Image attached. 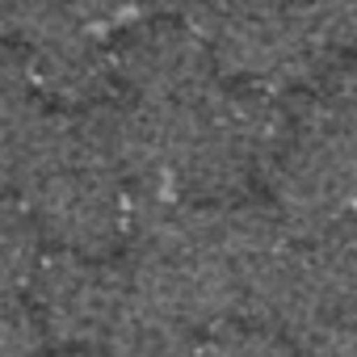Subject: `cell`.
Returning <instances> with one entry per match:
<instances>
[{"mask_svg": "<svg viewBox=\"0 0 357 357\" xmlns=\"http://www.w3.org/2000/svg\"><path fill=\"white\" fill-rule=\"evenodd\" d=\"M126 298L122 261L51 252L30 282V307L43 324L51 353H93L101 357L114 315Z\"/></svg>", "mask_w": 357, "mask_h": 357, "instance_id": "1", "label": "cell"}, {"mask_svg": "<svg viewBox=\"0 0 357 357\" xmlns=\"http://www.w3.org/2000/svg\"><path fill=\"white\" fill-rule=\"evenodd\" d=\"M47 357H93V353H47Z\"/></svg>", "mask_w": 357, "mask_h": 357, "instance_id": "2", "label": "cell"}]
</instances>
